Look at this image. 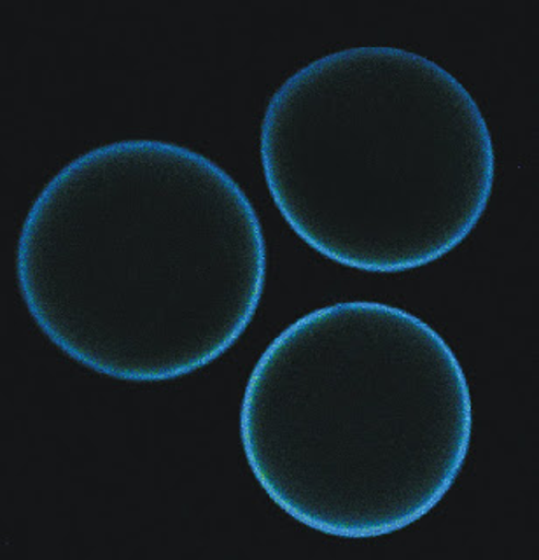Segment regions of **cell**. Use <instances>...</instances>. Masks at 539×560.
Returning a JSON list of instances; mask_svg holds the SVG:
<instances>
[{
  "label": "cell",
  "instance_id": "obj_3",
  "mask_svg": "<svg viewBox=\"0 0 539 560\" xmlns=\"http://www.w3.org/2000/svg\"><path fill=\"white\" fill-rule=\"evenodd\" d=\"M259 160L298 238L372 273L447 256L494 191V139L477 98L438 61L390 44L293 70L268 98Z\"/></svg>",
  "mask_w": 539,
  "mask_h": 560
},
{
  "label": "cell",
  "instance_id": "obj_1",
  "mask_svg": "<svg viewBox=\"0 0 539 560\" xmlns=\"http://www.w3.org/2000/svg\"><path fill=\"white\" fill-rule=\"evenodd\" d=\"M263 226L212 158L176 140L90 148L37 192L16 245L32 320L72 361L125 382L191 375L249 328Z\"/></svg>",
  "mask_w": 539,
  "mask_h": 560
},
{
  "label": "cell",
  "instance_id": "obj_2",
  "mask_svg": "<svg viewBox=\"0 0 539 560\" xmlns=\"http://www.w3.org/2000/svg\"><path fill=\"white\" fill-rule=\"evenodd\" d=\"M462 364L419 315L351 300L282 329L250 370L241 442L259 487L308 529L389 536L442 503L465 468Z\"/></svg>",
  "mask_w": 539,
  "mask_h": 560
}]
</instances>
